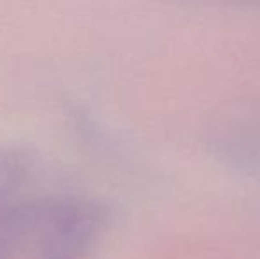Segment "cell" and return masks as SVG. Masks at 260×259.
Returning <instances> with one entry per match:
<instances>
[{
	"instance_id": "cell-1",
	"label": "cell",
	"mask_w": 260,
	"mask_h": 259,
	"mask_svg": "<svg viewBox=\"0 0 260 259\" xmlns=\"http://www.w3.org/2000/svg\"><path fill=\"white\" fill-rule=\"evenodd\" d=\"M108 211L85 195L0 185V259H89Z\"/></svg>"
}]
</instances>
